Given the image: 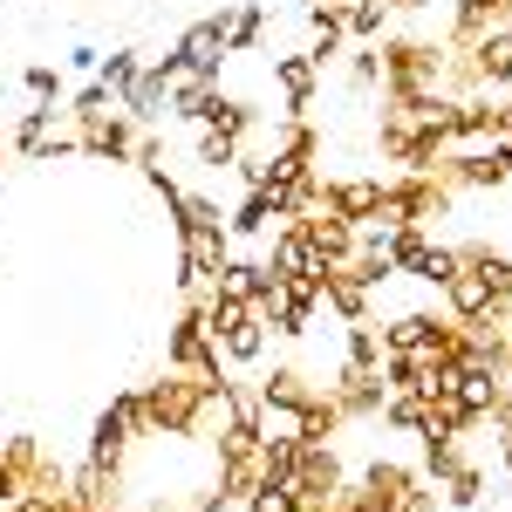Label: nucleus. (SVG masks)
I'll return each mask as SVG.
<instances>
[{
	"instance_id": "1",
	"label": "nucleus",
	"mask_w": 512,
	"mask_h": 512,
	"mask_svg": "<svg viewBox=\"0 0 512 512\" xmlns=\"http://www.w3.org/2000/svg\"><path fill=\"white\" fill-rule=\"evenodd\" d=\"M376 55H383V103H417V96H431L437 89V69H444V41L437 35H410V28H390V35L376 41Z\"/></svg>"
},
{
	"instance_id": "2",
	"label": "nucleus",
	"mask_w": 512,
	"mask_h": 512,
	"mask_svg": "<svg viewBox=\"0 0 512 512\" xmlns=\"http://www.w3.org/2000/svg\"><path fill=\"white\" fill-rule=\"evenodd\" d=\"M192 301L205 308V328H212V342H219V355H226V369H260V362H267L274 328L253 315V301L219 294V287H205V294H192Z\"/></svg>"
},
{
	"instance_id": "3",
	"label": "nucleus",
	"mask_w": 512,
	"mask_h": 512,
	"mask_svg": "<svg viewBox=\"0 0 512 512\" xmlns=\"http://www.w3.org/2000/svg\"><path fill=\"white\" fill-rule=\"evenodd\" d=\"M205 390H212V376H192V369H164L151 383H137V396H144V437H185L192 444L198 396Z\"/></svg>"
},
{
	"instance_id": "4",
	"label": "nucleus",
	"mask_w": 512,
	"mask_h": 512,
	"mask_svg": "<svg viewBox=\"0 0 512 512\" xmlns=\"http://www.w3.org/2000/svg\"><path fill=\"white\" fill-rule=\"evenodd\" d=\"M451 205H458V192H444L431 171H396L383 185V219L410 226V233H431L437 219H451Z\"/></svg>"
},
{
	"instance_id": "5",
	"label": "nucleus",
	"mask_w": 512,
	"mask_h": 512,
	"mask_svg": "<svg viewBox=\"0 0 512 512\" xmlns=\"http://www.w3.org/2000/svg\"><path fill=\"white\" fill-rule=\"evenodd\" d=\"M164 369H192V376H212V383H226L233 369H226V355L212 342V328H205V308L185 301L178 321H171V335H164Z\"/></svg>"
},
{
	"instance_id": "6",
	"label": "nucleus",
	"mask_w": 512,
	"mask_h": 512,
	"mask_svg": "<svg viewBox=\"0 0 512 512\" xmlns=\"http://www.w3.org/2000/svg\"><path fill=\"white\" fill-rule=\"evenodd\" d=\"M48 444H41L35 431H14V437H0V506H14V499H28L41 485V472H48Z\"/></svg>"
},
{
	"instance_id": "7",
	"label": "nucleus",
	"mask_w": 512,
	"mask_h": 512,
	"mask_svg": "<svg viewBox=\"0 0 512 512\" xmlns=\"http://www.w3.org/2000/svg\"><path fill=\"white\" fill-rule=\"evenodd\" d=\"M294 499L301 506H328L342 485H349V465H342V444H301V458H294Z\"/></svg>"
},
{
	"instance_id": "8",
	"label": "nucleus",
	"mask_w": 512,
	"mask_h": 512,
	"mask_svg": "<svg viewBox=\"0 0 512 512\" xmlns=\"http://www.w3.org/2000/svg\"><path fill=\"white\" fill-rule=\"evenodd\" d=\"M137 130H144V123H130V117H123V103H110L103 117L76 123V151L89 164H130V158H137Z\"/></svg>"
},
{
	"instance_id": "9",
	"label": "nucleus",
	"mask_w": 512,
	"mask_h": 512,
	"mask_svg": "<svg viewBox=\"0 0 512 512\" xmlns=\"http://www.w3.org/2000/svg\"><path fill=\"white\" fill-rule=\"evenodd\" d=\"M315 390H328L315 369L301 362V355H280V362H260V376H253V396H260V410H301Z\"/></svg>"
},
{
	"instance_id": "10",
	"label": "nucleus",
	"mask_w": 512,
	"mask_h": 512,
	"mask_svg": "<svg viewBox=\"0 0 512 512\" xmlns=\"http://www.w3.org/2000/svg\"><path fill=\"white\" fill-rule=\"evenodd\" d=\"M171 48H178V62H185L192 76H219V69H226V55H233V41H226V14L212 7V14L185 21V35L171 41Z\"/></svg>"
},
{
	"instance_id": "11",
	"label": "nucleus",
	"mask_w": 512,
	"mask_h": 512,
	"mask_svg": "<svg viewBox=\"0 0 512 512\" xmlns=\"http://www.w3.org/2000/svg\"><path fill=\"white\" fill-rule=\"evenodd\" d=\"M383 185L390 178H376V171H355V178H321V198L328 212H342L349 226H369V219H383Z\"/></svg>"
},
{
	"instance_id": "12",
	"label": "nucleus",
	"mask_w": 512,
	"mask_h": 512,
	"mask_svg": "<svg viewBox=\"0 0 512 512\" xmlns=\"http://www.w3.org/2000/svg\"><path fill=\"white\" fill-rule=\"evenodd\" d=\"M417 485H424V472H417L410 458H369V465L355 472V492H362L376 512H396Z\"/></svg>"
},
{
	"instance_id": "13",
	"label": "nucleus",
	"mask_w": 512,
	"mask_h": 512,
	"mask_svg": "<svg viewBox=\"0 0 512 512\" xmlns=\"http://www.w3.org/2000/svg\"><path fill=\"white\" fill-rule=\"evenodd\" d=\"M260 260H267V274H280V280H328V260L308 246L301 226H274V239H267Z\"/></svg>"
},
{
	"instance_id": "14",
	"label": "nucleus",
	"mask_w": 512,
	"mask_h": 512,
	"mask_svg": "<svg viewBox=\"0 0 512 512\" xmlns=\"http://www.w3.org/2000/svg\"><path fill=\"white\" fill-rule=\"evenodd\" d=\"M321 308L342 321V328H349V321H376V287L355 280L349 267H328V280H321Z\"/></svg>"
},
{
	"instance_id": "15",
	"label": "nucleus",
	"mask_w": 512,
	"mask_h": 512,
	"mask_svg": "<svg viewBox=\"0 0 512 512\" xmlns=\"http://www.w3.org/2000/svg\"><path fill=\"white\" fill-rule=\"evenodd\" d=\"M301 233H308V246H315L328 267H342V260H355V226L342 219V212H328V205H315V212H301L294 219Z\"/></svg>"
},
{
	"instance_id": "16",
	"label": "nucleus",
	"mask_w": 512,
	"mask_h": 512,
	"mask_svg": "<svg viewBox=\"0 0 512 512\" xmlns=\"http://www.w3.org/2000/svg\"><path fill=\"white\" fill-rule=\"evenodd\" d=\"M437 308H444L451 321H478L485 308H499V301H492V287H485V274H472V267H458V274H451L444 287H437Z\"/></svg>"
},
{
	"instance_id": "17",
	"label": "nucleus",
	"mask_w": 512,
	"mask_h": 512,
	"mask_svg": "<svg viewBox=\"0 0 512 512\" xmlns=\"http://www.w3.org/2000/svg\"><path fill=\"white\" fill-rule=\"evenodd\" d=\"M451 396H458V410H465L472 424H492V410L506 403V383H499V369H458Z\"/></svg>"
},
{
	"instance_id": "18",
	"label": "nucleus",
	"mask_w": 512,
	"mask_h": 512,
	"mask_svg": "<svg viewBox=\"0 0 512 512\" xmlns=\"http://www.w3.org/2000/svg\"><path fill=\"white\" fill-rule=\"evenodd\" d=\"M274 82H280V96H287V117H308V110H315L321 69L308 55H274Z\"/></svg>"
},
{
	"instance_id": "19",
	"label": "nucleus",
	"mask_w": 512,
	"mask_h": 512,
	"mask_svg": "<svg viewBox=\"0 0 512 512\" xmlns=\"http://www.w3.org/2000/svg\"><path fill=\"white\" fill-rule=\"evenodd\" d=\"M472 62H478V82H485L492 96H506V89H512V28L478 35L472 41Z\"/></svg>"
},
{
	"instance_id": "20",
	"label": "nucleus",
	"mask_w": 512,
	"mask_h": 512,
	"mask_svg": "<svg viewBox=\"0 0 512 512\" xmlns=\"http://www.w3.org/2000/svg\"><path fill=\"white\" fill-rule=\"evenodd\" d=\"M294 437H301V444H335V437H342V403L328 390H315L294 410Z\"/></svg>"
},
{
	"instance_id": "21",
	"label": "nucleus",
	"mask_w": 512,
	"mask_h": 512,
	"mask_svg": "<svg viewBox=\"0 0 512 512\" xmlns=\"http://www.w3.org/2000/svg\"><path fill=\"white\" fill-rule=\"evenodd\" d=\"M219 14H226V41H233V55H253L260 35H267V0H219Z\"/></svg>"
},
{
	"instance_id": "22",
	"label": "nucleus",
	"mask_w": 512,
	"mask_h": 512,
	"mask_svg": "<svg viewBox=\"0 0 512 512\" xmlns=\"http://www.w3.org/2000/svg\"><path fill=\"white\" fill-rule=\"evenodd\" d=\"M437 499H444L451 512H478V506H485V465L465 458L458 472H444V478H437Z\"/></svg>"
},
{
	"instance_id": "23",
	"label": "nucleus",
	"mask_w": 512,
	"mask_h": 512,
	"mask_svg": "<svg viewBox=\"0 0 512 512\" xmlns=\"http://www.w3.org/2000/svg\"><path fill=\"white\" fill-rule=\"evenodd\" d=\"M342 28H349V41H383L396 28V0H349Z\"/></svg>"
},
{
	"instance_id": "24",
	"label": "nucleus",
	"mask_w": 512,
	"mask_h": 512,
	"mask_svg": "<svg viewBox=\"0 0 512 512\" xmlns=\"http://www.w3.org/2000/svg\"><path fill=\"white\" fill-rule=\"evenodd\" d=\"M437 321H444V308H403V315H390L376 335H383V349L396 355V349H410V342H424Z\"/></svg>"
},
{
	"instance_id": "25",
	"label": "nucleus",
	"mask_w": 512,
	"mask_h": 512,
	"mask_svg": "<svg viewBox=\"0 0 512 512\" xmlns=\"http://www.w3.org/2000/svg\"><path fill=\"white\" fill-rule=\"evenodd\" d=\"M239 151H246V144H239V137H226L219 123H198V144H192L198 171H212V178H219V171H233V164H239Z\"/></svg>"
},
{
	"instance_id": "26",
	"label": "nucleus",
	"mask_w": 512,
	"mask_h": 512,
	"mask_svg": "<svg viewBox=\"0 0 512 512\" xmlns=\"http://www.w3.org/2000/svg\"><path fill=\"white\" fill-rule=\"evenodd\" d=\"M267 226H274V198H267V185H260V192H246L233 212H226V233H233V246H239V239H260Z\"/></svg>"
},
{
	"instance_id": "27",
	"label": "nucleus",
	"mask_w": 512,
	"mask_h": 512,
	"mask_svg": "<svg viewBox=\"0 0 512 512\" xmlns=\"http://www.w3.org/2000/svg\"><path fill=\"white\" fill-rule=\"evenodd\" d=\"M342 69H349V89H355V96H376V89H383V55H376V41H349Z\"/></svg>"
},
{
	"instance_id": "28",
	"label": "nucleus",
	"mask_w": 512,
	"mask_h": 512,
	"mask_svg": "<svg viewBox=\"0 0 512 512\" xmlns=\"http://www.w3.org/2000/svg\"><path fill=\"white\" fill-rule=\"evenodd\" d=\"M424 403H431V396L390 390V403H383V417H376V424H383V431H396V437H417V431H424Z\"/></svg>"
},
{
	"instance_id": "29",
	"label": "nucleus",
	"mask_w": 512,
	"mask_h": 512,
	"mask_svg": "<svg viewBox=\"0 0 512 512\" xmlns=\"http://www.w3.org/2000/svg\"><path fill=\"white\" fill-rule=\"evenodd\" d=\"M294 458H301V437H260V485H287L294 478Z\"/></svg>"
},
{
	"instance_id": "30",
	"label": "nucleus",
	"mask_w": 512,
	"mask_h": 512,
	"mask_svg": "<svg viewBox=\"0 0 512 512\" xmlns=\"http://www.w3.org/2000/svg\"><path fill=\"white\" fill-rule=\"evenodd\" d=\"M137 76H144V55H137V48H110V55H103V69H96V82H103L117 103L137 89Z\"/></svg>"
},
{
	"instance_id": "31",
	"label": "nucleus",
	"mask_w": 512,
	"mask_h": 512,
	"mask_svg": "<svg viewBox=\"0 0 512 512\" xmlns=\"http://www.w3.org/2000/svg\"><path fill=\"white\" fill-rule=\"evenodd\" d=\"M21 89H28L35 103H69V96H62V69H55V62H28V69H21Z\"/></svg>"
},
{
	"instance_id": "32",
	"label": "nucleus",
	"mask_w": 512,
	"mask_h": 512,
	"mask_svg": "<svg viewBox=\"0 0 512 512\" xmlns=\"http://www.w3.org/2000/svg\"><path fill=\"white\" fill-rule=\"evenodd\" d=\"M239 512H301V499H294V485H260Z\"/></svg>"
},
{
	"instance_id": "33",
	"label": "nucleus",
	"mask_w": 512,
	"mask_h": 512,
	"mask_svg": "<svg viewBox=\"0 0 512 512\" xmlns=\"http://www.w3.org/2000/svg\"><path fill=\"white\" fill-rule=\"evenodd\" d=\"M130 164H137V171H164V164H171V151H164L158 130H137V158Z\"/></svg>"
},
{
	"instance_id": "34",
	"label": "nucleus",
	"mask_w": 512,
	"mask_h": 512,
	"mask_svg": "<svg viewBox=\"0 0 512 512\" xmlns=\"http://www.w3.org/2000/svg\"><path fill=\"white\" fill-rule=\"evenodd\" d=\"M396 512H444V499H437V485L424 478V485H417V492H410V499H403Z\"/></svg>"
},
{
	"instance_id": "35",
	"label": "nucleus",
	"mask_w": 512,
	"mask_h": 512,
	"mask_svg": "<svg viewBox=\"0 0 512 512\" xmlns=\"http://www.w3.org/2000/svg\"><path fill=\"white\" fill-rule=\"evenodd\" d=\"M69 69H76V76H96V69H103V48L76 41V48H69Z\"/></svg>"
},
{
	"instance_id": "36",
	"label": "nucleus",
	"mask_w": 512,
	"mask_h": 512,
	"mask_svg": "<svg viewBox=\"0 0 512 512\" xmlns=\"http://www.w3.org/2000/svg\"><path fill=\"white\" fill-rule=\"evenodd\" d=\"M492 123H499V144H512V89L492 96Z\"/></svg>"
},
{
	"instance_id": "37",
	"label": "nucleus",
	"mask_w": 512,
	"mask_h": 512,
	"mask_svg": "<svg viewBox=\"0 0 512 512\" xmlns=\"http://www.w3.org/2000/svg\"><path fill=\"white\" fill-rule=\"evenodd\" d=\"M444 0H396V14H437Z\"/></svg>"
},
{
	"instance_id": "38",
	"label": "nucleus",
	"mask_w": 512,
	"mask_h": 512,
	"mask_svg": "<svg viewBox=\"0 0 512 512\" xmlns=\"http://www.w3.org/2000/svg\"><path fill=\"white\" fill-rule=\"evenodd\" d=\"M499 472H506V478H512V431H506V437H499Z\"/></svg>"
},
{
	"instance_id": "39",
	"label": "nucleus",
	"mask_w": 512,
	"mask_h": 512,
	"mask_svg": "<svg viewBox=\"0 0 512 512\" xmlns=\"http://www.w3.org/2000/svg\"><path fill=\"white\" fill-rule=\"evenodd\" d=\"M0 158H7V110H0Z\"/></svg>"
},
{
	"instance_id": "40",
	"label": "nucleus",
	"mask_w": 512,
	"mask_h": 512,
	"mask_svg": "<svg viewBox=\"0 0 512 512\" xmlns=\"http://www.w3.org/2000/svg\"><path fill=\"white\" fill-rule=\"evenodd\" d=\"M0 512H28V499H14V506H0Z\"/></svg>"
},
{
	"instance_id": "41",
	"label": "nucleus",
	"mask_w": 512,
	"mask_h": 512,
	"mask_svg": "<svg viewBox=\"0 0 512 512\" xmlns=\"http://www.w3.org/2000/svg\"><path fill=\"white\" fill-rule=\"evenodd\" d=\"M0 89H7V69H0Z\"/></svg>"
},
{
	"instance_id": "42",
	"label": "nucleus",
	"mask_w": 512,
	"mask_h": 512,
	"mask_svg": "<svg viewBox=\"0 0 512 512\" xmlns=\"http://www.w3.org/2000/svg\"><path fill=\"white\" fill-rule=\"evenodd\" d=\"M171 512H192V506H171Z\"/></svg>"
},
{
	"instance_id": "43",
	"label": "nucleus",
	"mask_w": 512,
	"mask_h": 512,
	"mask_svg": "<svg viewBox=\"0 0 512 512\" xmlns=\"http://www.w3.org/2000/svg\"><path fill=\"white\" fill-rule=\"evenodd\" d=\"M137 512H158V506H137Z\"/></svg>"
}]
</instances>
